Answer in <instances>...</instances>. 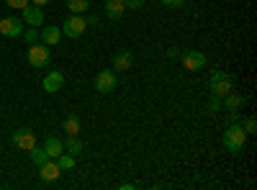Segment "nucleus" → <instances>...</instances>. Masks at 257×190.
Listing matches in <instances>:
<instances>
[{
  "mask_svg": "<svg viewBox=\"0 0 257 190\" xmlns=\"http://www.w3.org/2000/svg\"><path fill=\"white\" fill-rule=\"evenodd\" d=\"M244 144H247V131L242 129L239 121H231V126L224 131V146H226V152L239 154L244 149Z\"/></svg>",
  "mask_w": 257,
  "mask_h": 190,
  "instance_id": "obj_1",
  "label": "nucleus"
},
{
  "mask_svg": "<svg viewBox=\"0 0 257 190\" xmlns=\"http://www.w3.org/2000/svg\"><path fill=\"white\" fill-rule=\"evenodd\" d=\"M208 88H211V93L216 98H224L226 93L234 90V80H231V75L216 70V72H211V77H208Z\"/></svg>",
  "mask_w": 257,
  "mask_h": 190,
  "instance_id": "obj_2",
  "label": "nucleus"
},
{
  "mask_svg": "<svg viewBox=\"0 0 257 190\" xmlns=\"http://www.w3.org/2000/svg\"><path fill=\"white\" fill-rule=\"evenodd\" d=\"M85 31H88V21H85L80 13H72L62 24V36H67V39H80Z\"/></svg>",
  "mask_w": 257,
  "mask_h": 190,
  "instance_id": "obj_3",
  "label": "nucleus"
},
{
  "mask_svg": "<svg viewBox=\"0 0 257 190\" xmlns=\"http://www.w3.org/2000/svg\"><path fill=\"white\" fill-rule=\"evenodd\" d=\"M26 59H29V65L36 67V70L47 67V65H49V47H47V44H41V41H36V44H29V54H26Z\"/></svg>",
  "mask_w": 257,
  "mask_h": 190,
  "instance_id": "obj_4",
  "label": "nucleus"
},
{
  "mask_svg": "<svg viewBox=\"0 0 257 190\" xmlns=\"http://www.w3.org/2000/svg\"><path fill=\"white\" fill-rule=\"evenodd\" d=\"M24 29H26L24 18H16V16L0 18V34H3L6 39H18L21 34H24Z\"/></svg>",
  "mask_w": 257,
  "mask_h": 190,
  "instance_id": "obj_5",
  "label": "nucleus"
},
{
  "mask_svg": "<svg viewBox=\"0 0 257 190\" xmlns=\"http://www.w3.org/2000/svg\"><path fill=\"white\" fill-rule=\"evenodd\" d=\"M93 85H95L98 93H113L116 85H118V77H116L113 70H100L95 75V80H93Z\"/></svg>",
  "mask_w": 257,
  "mask_h": 190,
  "instance_id": "obj_6",
  "label": "nucleus"
},
{
  "mask_svg": "<svg viewBox=\"0 0 257 190\" xmlns=\"http://www.w3.org/2000/svg\"><path fill=\"white\" fill-rule=\"evenodd\" d=\"M11 141H13V146H18V149H24V152H29L31 146H36V136H34V131L29 129V126H24V129H18V131H13Z\"/></svg>",
  "mask_w": 257,
  "mask_h": 190,
  "instance_id": "obj_7",
  "label": "nucleus"
},
{
  "mask_svg": "<svg viewBox=\"0 0 257 190\" xmlns=\"http://www.w3.org/2000/svg\"><path fill=\"white\" fill-rule=\"evenodd\" d=\"M183 67L190 70V72L203 70V67H206V54H203L201 49H188V52L183 54Z\"/></svg>",
  "mask_w": 257,
  "mask_h": 190,
  "instance_id": "obj_8",
  "label": "nucleus"
},
{
  "mask_svg": "<svg viewBox=\"0 0 257 190\" xmlns=\"http://www.w3.org/2000/svg\"><path fill=\"white\" fill-rule=\"evenodd\" d=\"M21 13H24L21 18H24V24H26V26H36V29L44 26V11H41V6H31V3H29Z\"/></svg>",
  "mask_w": 257,
  "mask_h": 190,
  "instance_id": "obj_9",
  "label": "nucleus"
},
{
  "mask_svg": "<svg viewBox=\"0 0 257 190\" xmlns=\"http://www.w3.org/2000/svg\"><path fill=\"white\" fill-rule=\"evenodd\" d=\"M41 88H44L47 93H59V90L64 88V75H62L59 70H52V72H47L44 82H41Z\"/></svg>",
  "mask_w": 257,
  "mask_h": 190,
  "instance_id": "obj_10",
  "label": "nucleus"
},
{
  "mask_svg": "<svg viewBox=\"0 0 257 190\" xmlns=\"http://www.w3.org/2000/svg\"><path fill=\"white\" fill-rule=\"evenodd\" d=\"M132 65H134V54H132V52H128V49L116 52V57H113V70L126 72V70H132Z\"/></svg>",
  "mask_w": 257,
  "mask_h": 190,
  "instance_id": "obj_11",
  "label": "nucleus"
},
{
  "mask_svg": "<svg viewBox=\"0 0 257 190\" xmlns=\"http://www.w3.org/2000/svg\"><path fill=\"white\" fill-rule=\"evenodd\" d=\"M39 175H41V180H44V182H54L62 175V170H59V164L54 159H49V162H44V164L39 167Z\"/></svg>",
  "mask_w": 257,
  "mask_h": 190,
  "instance_id": "obj_12",
  "label": "nucleus"
},
{
  "mask_svg": "<svg viewBox=\"0 0 257 190\" xmlns=\"http://www.w3.org/2000/svg\"><path fill=\"white\" fill-rule=\"evenodd\" d=\"M41 44H47L49 49L52 47H57L59 41H62V29H57V26H49V29H41Z\"/></svg>",
  "mask_w": 257,
  "mask_h": 190,
  "instance_id": "obj_13",
  "label": "nucleus"
},
{
  "mask_svg": "<svg viewBox=\"0 0 257 190\" xmlns=\"http://www.w3.org/2000/svg\"><path fill=\"white\" fill-rule=\"evenodd\" d=\"M44 149H47V154H49L52 159H57V157L64 152V141H62V139H57V136H47Z\"/></svg>",
  "mask_w": 257,
  "mask_h": 190,
  "instance_id": "obj_14",
  "label": "nucleus"
},
{
  "mask_svg": "<svg viewBox=\"0 0 257 190\" xmlns=\"http://www.w3.org/2000/svg\"><path fill=\"white\" fill-rule=\"evenodd\" d=\"M221 105L226 111H237V108H242L244 105V95H237V93H226L224 98H221Z\"/></svg>",
  "mask_w": 257,
  "mask_h": 190,
  "instance_id": "obj_15",
  "label": "nucleus"
},
{
  "mask_svg": "<svg viewBox=\"0 0 257 190\" xmlns=\"http://www.w3.org/2000/svg\"><path fill=\"white\" fill-rule=\"evenodd\" d=\"M123 11H126L123 0H108V3H105V16H108V18H121Z\"/></svg>",
  "mask_w": 257,
  "mask_h": 190,
  "instance_id": "obj_16",
  "label": "nucleus"
},
{
  "mask_svg": "<svg viewBox=\"0 0 257 190\" xmlns=\"http://www.w3.org/2000/svg\"><path fill=\"white\" fill-rule=\"evenodd\" d=\"M29 157H31V162H34L36 167H41L44 162H49V159H52V157L47 154L44 146H31V149H29Z\"/></svg>",
  "mask_w": 257,
  "mask_h": 190,
  "instance_id": "obj_17",
  "label": "nucleus"
},
{
  "mask_svg": "<svg viewBox=\"0 0 257 190\" xmlns=\"http://www.w3.org/2000/svg\"><path fill=\"white\" fill-rule=\"evenodd\" d=\"M62 129L67 131V136H77V134H80V118H77V113H72V116L64 118Z\"/></svg>",
  "mask_w": 257,
  "mask_h": 190,
  "instance_id": "obj_18",
  "label": "nucleus"
},
{
  "mask_svg": "<svg viewBox=\"0 0 257 190\" xmlns=\"http://www.w3.org/2000/svg\"><path fill=\"white\" fill-rule=\"evenodd\" d=\"M64 152H70L72 157H77V154L82 152V141H80L77 136H70L67 141H64Z\"/></svg>",
  "mask_w": 257,
  "mask_h": 190,
  "instance_id": "obj_19",
  "label": "nucleus"
},
{
  "mask_svg": "<svg viewBox=\"0 0 257 190\" xmlns=\"http://www.w3.org/2000/svg\"><path fill=\"white\" fill-rule=\"evenodd\" d=\"M54 162L59 164V170H72V167H75V157H72L70 152H62Z\"/></svg>",
  "mask_w": 257,
  "mask_h": 190,
  "instance_id": "obj_20",
  "label": "nucleus"
},
{
  "mask_svg": "<svg viewBox=\"0 0 257 190\" xmlns=\"http://www.w3.org/2000/svg\"><path fill=\"white\" fill-rule=\"evenodd\" d=\"M67 8H70V13H85L88 11V0H67Z\"/></svg>",
  "mask_w": 257,
  "mask_h": 190,
  "instance_id": "obj_21",
  "label": "nucleus"
},
{
  "mask_svg": "<svg viewBox=\"0 0 257 190\" xmlns=\"http://www.w3.org/2000/svg\"><path fill=\"white\" fill-rule=\"evenodd\" d=\"M26 39V44H36V41L41 39V31L36 29V26H31V29H24V34H21Z\"/></svg>",
  "mask_w": 257,
  "mask_h": 190,
  "instance_id": "obj_22",
  "label": "nucleus"
},
{
  "mask_svg": "<svg viewBox=\"0 0 257 190\" xmlns=\"http://www.w3.org/2000/svg\"><path fill=\"white\" fill-rule=\"evenodd\" d=\"M242 129L247 131V136H249V134H257V121H254V118L249 116V118H247V121L242 123Z\"/></svg>",
  "mask_w": 257,
  "mask_h": 190,
  "instance_id": "obj_23",
  "label": "nucleus"
},
{
  "mask_svg": "<svg viewBox=\"0 0 257 190\" xmlns=\"http://www.w3.org/2000/svg\"><path fill=\"white\" fill-rule=\"evenodd\" d=\"M6 3H8V8H18V11H24V8L31 3V0H6Z\"/></svg>",
  "mask_w": 257,
  "mask_h": 190,
  "instance_id": "obj_24",
  "label": "nucleus"
},
{
  "mask_svg": "<svg viewBox=\"0 0 257 190\" xmlns=\"http://www.w3.org/2000/svg\"><path fill=\"white\" fill-rule=\"evenodd\" d=\"M221 108H224V105H221V98L213 95V98H211V103H208V111H221Z\"/></svg>",
  "mask_w": 257,
  "mask_h": 190,
  "instance_id": "obj_25",
  "label": "nucleus"
},
{
  "mask_svg": "<svg viewBox=\"0 0 257 190\" xmlns=\"http://www.w3.org/2000/svg\"><path fill=\"white\" fill-rule=\"evenodd\" d=\"M123 3H126V8H134V11L144 8V0H123Z\"/></svg>",
  "mask_w": 257,
  "mask_h": 190,
  "instance_id": "obj_26",
  "label": "nucleus"
},
{
  "mask_svg": "<svg viewBox=\"0 0 257 190\" xmlns=\"http://www.w3.org/2000/svg\"><path fill=\"white\" fill-rule=\"evenodd\" d=\"M185 3V0H162V6H167V8H180Z\"/></svg>",
  "mask_w": 257,
  "mask_h": 190,
  "instance_id": "obj_27",
  "label": "nucleus"
},
{
  "mask_svg": "<svg viewBox=\"0 0 257 190\" xmlns=\"http://www.w3.org/2000/svg\"><path fill=\"white\" fill-rule=\"evenodd\" d=\"M85 21H88V26H95V24H98V18H95V16H88Z\"/></svg>",
  "mask_w": 257,
  "mask_h": 190,
  "instance_id": "obj_28",
  "label": "nucleus"
},
{
  "mask_svg": "<svg viewBox=\"0 0 257 190\" xmlns=\"http://www.w3.org/2000/svg\"><path fill=\"white\" fill-rule=\"evenodd\" d=\"M31 3H34V6H47L49 0H31Z\"/></svg>",
  "mask_w": 257,
  "mask_h": 190,
  "instance_id": "obj_29",
  "label": "nucleus"
}]
</instances>
